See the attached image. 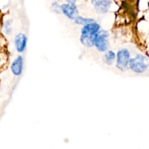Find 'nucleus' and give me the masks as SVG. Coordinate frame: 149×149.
Masks as SVG:
<instances>
[{
    "label": "nucleus",
    "instance_id": "7",
    "mask_svg": "<svg viewBox=\"0 0 149 149\" xmlns=\"http://www.w3.org/2000/svg\"><path fill=\"white\" fill-rule=\"evenodd\" d=\"M24 66V58L22 55H17L10 65L11 72L15 77H20L22 75Z\"/></svg>",
    "mask_w": 149,
    "mask_h": 149
},
{
    "label": "nucleus",
    "instance_id": "6",
    "mask_svg": "<svg viewBox=\"0 0 149 149\" xmlns=\"http://www.w3.org/2000/svg\"><path fill=\"white\" fill-rule=\"evenodd\" d=\"M95 11L100 15L109 13L113 5L112 0H90Z\"/></svg>",
    "mask_w": 149,
    "mask_h": 149
},
{
    "label": "nucleus",
    "instance_id": "13",
    "mask_svg": "<svg viewBox=\"0 0 149 149\" xmlns=\"http://www.w3.org/2000/svg\"><path fill=\"white\" fill-rule=\"evenodd\" d=\"M65 2H69V3H74V4H76L79 0H64Z\"/></svg>",
    "mask_w": 149,
    "mask_h": 149
},
{
    "label": "nucleus",
    "instance_id": "3",
    "mask_svg": "<svg viewBox=\"0 0 149 149\" xmlns=\"http://www.w3.org/2000/svg\"><path fill=\"white\" fill-rule=\"evenodd\" d=\"M131 58V52L127 48H121L116 53L115 66L119 71H125L129 69V63Z\"/></svg>",
    "mask_w": 149,
    "mask_h": 149
},
{
    "label": "nucleus",
    "instance_id": "8",
    "mask_svg": "<svg viewBox=\"0 0 149 149\" xmlns=\"http://www.w3.org/2000/svg\"><path fill=\"white\" fill-rule=\"evenodd\" d=\"M28 37L25 33H18L14 39V45L16 51L18 53H23L27 47Z\"/></svg>",
    "mask_w": 149,
    "mask_h": 149
},
{
    "label": "nucleus",
    "instance_id": "2",
    "mask_svg": "<svg viewBox=\"0 0 149 149\" xmlns=\"http://www.w3.org/2000/svg\"><path fill=\"white\" fill-rule=\"evenodd\" d=\"M149 68V60L143 54L138 53L130 61L129 69L135 74H141L146 72Z\"/></svg>",
    "mask_w": 149,
    "mask_h": 149
},
{
    "label": "nucleus",
    "instance_id": "4",
    "mask_svg": "<svg viewBox=\"0 0 149 149\" xmlns=\"http://www.w3.org/2000/svg\"><path fill=\"white\" fill-rule=\"evenodd\" d=\"M110 33L107 30L101 29L96 37L94 47L95 48L97 52L100 53H104L106 51L109 49L110 47Z\"/></svg>",
    "mask_w": 149,
    "mask_h": 149
},
{
    "label": "nucleus",
    "instance_id": "10",
    "mask_svg": "<svg viewBox=\"0 0 149 149\" xmlns=\"http://www.w3.org/2000/svg\"><path fill=\"white\" fill-rule=\"evenodd\" d=\"M74 23H75L76 25L77 26H83L84 25H87L88 23H92V22L95 21V20L93 18H91V17H84V16L81 15H78L74 20Z\"/></svg>",
    "mask_w": 149,
    "mask_h": 149
},
{
    "label": "nucleus",
    "instance_id": "12",
    "mask_svg": "<svg viewBox=\"0 0 149 149\" xmlns=\"http://www.w3.org/2000/svg\"><path fill=\"white\" fill-rule=\"evenodd\" d=\"M51 10L55 14H61V4L55 1L51 4Z\"/></svg>",
    "mask_w": 149,
    "mask_h": 149
},
{
    "label": "nucleus",
    "instance_id": "1",
    "mask_svg": "<svg viewBox=\"0 0 149 149\" xmlns=\"http://www.w3.org/2000/svg\"><path fill=\"white\" fill-rule=\"evenodd\" d=\"M101 29V26L97 20L81 26L79 38L81 45L87 48L94 47L96 37Z\"/></svg>",
    "mask_w": 149,
    "mask_h": 149
},
{
    "label": "nucleus",
    "instance_id": "9",
    "mask_svg": "<svg viewBox=\"0 0 149 149\" xmlns=\"http://www.w3.org/2000/svg\"><path fill=\"white\" fill-rule=\"evenodd\" d=\"M102 60L104 64L107 65H111L116 61V52L112 49H109L103 53Z\"/></svg>",
    "mask_w": 149,
    "mask_h": 149
},
{
    "label": "nucleus",
    "instance_id": "5",
    "mask_svg": "<svg viewBox=\"0 0 149 149\" xmlns=\"http://www.w3.org/2000/svg\"><path fill=\"white\" fill-rule=\"evenodd\" d=\"M61 14L69 20H74L77 16L79 15V12L76 4L64 2L61 4Z\"/></svg>",
    "mask_w": 149,
    "mask_h": 149
},
{
    "label": "nucleus",
    "instance_id": "11",
    "mask_svg": "<svg viewBox=\"0 0 149 149\" xmlns=\"http://www.w3.org/2000/svg\"><path fill=\"white\" fill-rule=\"evenodd\" d=\"M12 24H13V20L11 19H8V20H5L3 24V28H4V33L7 35H10L13 33V27H12Z\"/></svg>",
    "mask_w": 149,
    "mask_h": 149
}]
</instances>
